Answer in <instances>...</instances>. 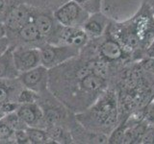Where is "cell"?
I'll use <instances>...</instances> for the list:
<instances>
[{
    "instance_id": "20",
    "label": "cell",
    "mask_w": 154,
    "mask_h": 144,
    "mask_svg": "<svg viewBox=\"0 0 154 144\" xmlns=\"http://www.w3.org/2000/svg\"><path fill=\"white\" fill-rule=\"evenodd\" d=\"M14 130L10 128L7 124L0 122V142H10L14 140Z\"/></svg>"
},
{
    "instance_id": "12",
    "label": "cell",
    "mask_w": 154,
    "mask_h": 144,
    "mask_svg": "<svg viewBox=\"0 0 154 144\" xmlns=\"http://www.w3.org/2000/svg\"><path fill=\"white\" fill-rule=\"evenodd\" d=\"M23 86L18 78L0 79V107L7 102H17Z\"/></svg>"
},
{
    "instance_id": "10",
    "label": "cell",
    "mask_w": 154,
    "mask_h": 144,
    "mask_svg": "<svg viewBox=\"0 0 154 144\" xmlns=\"http://www.w3.org/2000/svg\"><path fill=\"white\" fill-rule=\"evenodd\" d=\"M109 26V19L104 14L99 12L90 14L89 17L83 24L82 28L91 40H96L103 36Z\"/></svg>"
},
{
    "instance_id": "3",
    "label": "cell",
    "mask_w": 154,
    "mask_h": 144,
    "mask_svg": "<svg viewBox=\"0 0 154 144\" xmlns=\"http://www.w3.org/2000/svg\"><path fill=\"white\" fill-rule=\"evenodd\" d=\"M42 64L47 69L54 68L80 55L81 50L70 45L45 42L40 46Z\"/></svg>"
},
{
    "instance_id": "21",
    "label": "cell",
    "mask_w": 154,
    "mask_h": 144,
    "mask_svg": "<svg viewBox=\"0 0 154 144\" xmlns=\"http://www.w3.org/2000/svg\"><path fill=\"white\" fill-rule=\"evenodd\" d=\"M141 143H154V123L148 125L146 132L142 138Z\"/></svg>"
},
{
    "instance_id": "19",
    "label": "cell",
    "mask_w": 154,
    "mask_h": 144,
    "mask_svg": "<svg viewBox=\"0 0 154 144\" xmlns=\"http://www.w3.org/2000/svg\"><path fill=\"white\" fill-rule=\"evenodd\" d=\"M73 1L81 5L90 14L100 11L101 0H73Z\"/></svg>"
},
{
    "instance_id": "25",
    "label": "cell",
    "mask_w": 154,
    "mask_h": 144,
    "mask_svg": "<svg viewBox=\"0 0 154 144\" xmlns=\"http://www.w3.org/2000/svg\"><path fill=\"white\" fill-rule=\"evenodd\" d=\"M6 7H7L6 1H5V0H0V16L3 14L5 16V14H6V12H7Z\"/></svg>"
},
{
    "instance_id": "4",
    "label": "cell",
    "mask_w": 154,
    "mask_h": 144,
    "mask_svg": "<svg viewBox=\"0 0 154 144\" xmlns=\"http://www.w3.org/2000/svg\"><path fill=\"white\" fill-rule=\"evenodd\" d=\"M57 22L65 27H82L90 13L73 0H67L53 13Z\"/></svg>"
},
{
    "instance_id": "17",
    "label": "cell",
    "mask_w": 154,
    "mask_h": 144,
    "mask_svg": "<svg viewBox=\"0 0 154 144\" xmlns=\"http://www.w3.org/2000/svg\"><path fill=\"white\" fill-rule=\"evenodd\" d=\"M40 93L36 91L31 90L29 88H23L17 97V103L18 104H30V103H36L40 99Z\"/></svg>"
},
{
    "instance_id": "26",
    "label": "cell",
    "mask_w": 154,
    "mask_h": 144,
    "mask_svg": "<svg viewBox=\"0 0 154 144\" xmlns=\"http://www.w3.org/2000/svg\"><path fill=\"white\" fill-rule=\"evenodd\" d=\"M143 4L154 14V0H143Z\"/></svg>"
},
{
    "instance_id": "5",
    "label": "cell",
    "mask_w": 154,
    "mask_h": 144,
    "mask_svg": "<svg viewBox=\"0 0 154 144\" xmlns=\"http://www.w3.org/2000/svg\"><path fill=\"white\" fill-rule=\"evenodd\" d=\"M34 7L27 3L17 4L10 8L3 17V23L6 28L7 37L14 36L25 25L32 20Z\"/></svg>"
},
{
    "instance_id": "16",
    "label": "cell",
    "mask_w": 154,
    "mask_h": 144,
    "mask_svg": "<svg viewBox=\"0 0 154 144\" xmlns=\"http://www.w3.org/2000/svg\"><path fill=\"white\" fill-rule=\"evenodd\" d=\"M0 122L7 124L10 128H12L14 130V131L25 130L27 128V125L23 122V120L20 117H19V115L17 113V112L5 114L4 116L0 119Z\"/></svg>"
},
{
    "instance_id": "15",
    "label": "cell",
    "mask_w": 154,
    "mask_h": 144,
    "mask_svg": "<svg viewBox=\"0 0 154 144\" xmlns=\"http://www.w3.org/2000/svg\"><path fill=\"white\" fill-rule=\"evenodd\" d=\"M26 132L28 134L30 143L34 144H43L51 142V140L48 137V134L46 133V130L45 128L40 127H27Z\"/></svg>"
},
{
    "instance_id": "7",
    "label": "cell",
    "mask_w": 154,
    "mask_h": 144,
    "mask_svg": "<svg viewBox=\"0 0 154 144\" xmlns=\"http://www.w3.org/2000/svg\"><path fill=\"white\" fill-rule=\"evenodd\" d=\"M17 78L23 88L34 90L40 94L48 90L49 69H47L42 64L34 67L28 71L19 73Z\"/></svg>"
},
{
    "instance_id": "13",
    "label": "cell",
    "mask_w": 154,
    "mask_h": 144,
    "mask_svg": "<svg viewBox=\"0 0 154 144\" xmlns=\"http://www.w3.org/2000/svg\"><path fill=\"white\" fill-rule=\"evenodd\" d=\"M14 36H16L17 38V40H19V43H17V44L40 47L42 44H43V43L45 42V40H43V38L41 36L40 32H38L36 25L34 24L32 20L26 23Z\"/></svg>"
},
{
    "instance_id": "24",
    "label": "cell",
    "mask_w": 154,
    "mask_h": 144,
    "mask_svg": "<svg viewBox=\"0 0 154 144\" xmlns=\"http://www.w3.org/2000/svg\"><path fill=\"white\" fill-rule=\"evenodd\" d=\"M144 55H146V58L154 59V38L148 43L147 46L146 47V50H144Z\"/></svg>"
},
{
    "instance_id": "23",
    "label": "cell",
    "mask_w": 154,
    "mask_h": 144,
    "mask_svg": "<svg viewBox=\"0 0 154 144\" xmlns=\"http://www.w3.org/2000/svg\"><path fill=\"white\" fill-rule=\"evenodd\" d=\"M144 117L147 122L154 123V100L146 106L144 110Z\"/></svg>"
},
{
    "instance_id": "14",
    "label": "cell",
    "mask_w": 154,
    "mask_h": 144,
    "mask_svg": "<svg viewBox=\"0 0 154 144\" xmlns=\"http://www.w3.org/2000/svg\"><path fill=\"white\" fill-rule=\"evenodd\" d=\"M19 72L14 65L13 59V45L10 49L0 56V79L17 78Z\"/></svg>"
},
{
    "instance_id": "9",
    "label": "cell",
    "mask_w": 154,
    "mask_h": 144,
    "mask_svg": "<svg viewBox=\"0 0 154 144\" xmlns=\"http://www.w3.org/2000/svg\"><path fill=\"white\" fill-rule=\"evenodd\" d=\"M32 21L36 25L37 29L40 32L41 36L43 38V40H45V42L50 40V38L57 30L58 26L60 25L55 19L54 16H50L49 14L38 11L35 8H34L33 11Z\"/></svg>"
},
{
    "instance_id": "6",
    "label": "cell",
    "mask_w": 154,
    "mask_h": 144,
    "mask_svg": "<svg viewBox=\"0 0 154 144\" xmlns=\"http://www.w3.org/2000/svg\"><path fill=\"white\" fill-rule=\"evenodd\" d=\"M13 59L19 73L42 64L40 47L17 44L13 45Z\"/></svg>"
},
{
    "instance_id": "2",
    "label": "cell",
    "mask_w": 154,
    "mask_h": 144,
    "mask_svg": "<svg viewBox=\"0 0 154 144\" xmlns=\"http://www.w3.org/2000/svg\"><path fill=\"white\" fill-rule=\"evenodd\" d=\"M118 100L114 90L106 89L97 100L84 112L75 113L81 126L91 132L108 134L118 124Z\"/></svg>"
},
{
    "instance_id": "8",
    "label": "cell",
    "mask_w": 154,
    "mask_h": 144,
    "mask_svg": "<svg viewBox=\"0 0 154 144\" xmlns=\"http://www.w3.org/2000/svg\"><path fill=\"white\" fill-rule=\"evenodd\" d=\"M19 115L27 127H40L45 129V117L41 105L38 102L30 104H19L17 110Z\"/></svg>"
},
{
    "instance_id": "11",
    "label": "cell",
    "mask_w": 154,
    "mask_h": 144,
    "mask_svg": "<svg viewBox=\"0 0 154 144\" xmlns=\"http://www.w3.org/2000/svg\"><path fill=\"white\" fill-rule=\"evenodd\" d=\"M96 50L98 53V57L107 62H118L122 60L126 54L123 47L114 38H106L105 40L100 42Z\"/></svg>"
},
{
    "instance_id": "18",
    "label": "cell",
    "mask_w": 154,
    "mask_h": 144,
    "mask_svg": "<svg viewBox=\"0 0 154 144\" xmlns=\"http://www.w3.org/2000/svg\"><path fill=\"white\" fill-rule=\"evenodd\" d=\"M126 122H124L122 125H117L116 128L112 132L109 134L108 136V143L112 144H119V143H123V137L125 134V130H126Z\"/></svg>"
},
{
    "instance_id": "22",
    "label": "cell",
    "mask_w": 154,
    "mask_h": 144,
    "mask_svg": "<svg viewBox=\"0 0 154 144\" xmlns=\"http://www.w3.org/2000/svg\"><path fill=\"white\" fill-rule=\"evenodd\" d=\"M11 46V40L7 36H0V56H2L4 53H6Z\"/></svg>"
},
{
    "instance_id": "1",
    "label": "cell",
    "mask_w": 154,
    "mask_h": 144,
    "mask_svg": "<svg viewBox=\"0 0 154 144\" xmlns=\"http://www.w3.org/2000/svg\"><path fill=\"white\" fill-rule=\"evenodd\" d=\"M107 86V79L94 73L90 60L81 55L49 69L48 90L75 113L91 107Z\"/></svg>"
},
{
    "instance_id": "27",
    "label": "cell",
    "mask_w": 154,
    "mask_h": 144,
    "mask_svg": "<svg viewBox=\"0 0 154 144\" xmlns=\"http://www.w3.org/2000/svg\"><path fill=\"white\" fill-rule=\"evenodd\" d=\"M0 36H7L6 28L4 26L3 21H0Z\"/></svg>"
}]
</instances>
